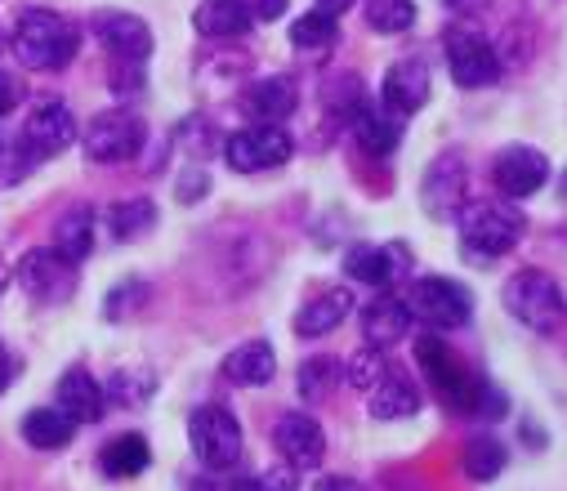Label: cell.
Returning a JSON list of instances; mask_svg holds the SVG:
<instances>
[{
    "instance_id": "cell-16",
    "label": "cell",
    "mask_w": 567,
    "mask_h": 491,
    "mask_svg": "<svg viewBox=\"0 0 567 491\" xmlns=\"http://www.w3.org/2000/svg\"><path fill=\"white\" fill-rule=\"evenodd\" d=\"M492 180H496V188H501L509 202H523V197H532V193L545 188V180H549V156H545L540 147H532V143H509V147L496 156Z\"/></svg>"
},
{
    "instance_id": "cell-28",
    "label": "cell",
    "mask_w": 567,
    "mask_h": 491,
    "mask_svg": "<svg viewBox=\"0 0 567 491\" xmlns=\"http://www.w3.org/2000/svg\"><path fill=\"white\" fill-rule=\"evenodd\" d=\"M367 393H371V402H367L371 420H406V416L420 411V389H415L402 371H393V367H389V376H384L375 389H367Z\"/></svg>"
},
{
    "instance_id": "cell-37",
    "label": "cell",
    "mask_w": 567,
    "mask_h": 491,
    "mask_svg": "<svg viewBox=\"0 0 567 491\" xmlns=\"http://www.w3.org/2000/svg\"><path fill=\"white\" fill-rule=\"evenodd\" d=\"M233 491H296V473H291V464L287 469H264V473H250V478L233 482Z\"/></svg>"
},
{
    "instance_id": "cell-25",
    "label": "cell",
    "mask_w": 567,
    "mask_h": 491,
    "mask_svg": "<svg viewBox=\"0 0 567 491\" xmlns=\"http://www.w3.org/2000/svg\"><path fill=\"white\" fill-rule=\"evenodd\" d=\"M153 464V447L144 433H116L103 451H99V473L112 478V482H125V478H138L148 473Z\"/></svg>"
},
{
    "instance_id": "cell-4",
    "label": "cell",
    "mask_w": 567,
    "mask_h": 491,
    "mask_svg": "<svg viewBox=\"0 0 567 491\" xmlns=\"http://www.w3.org/2000/svg\"><path fill=\"white\" fill-rule=\"evenodd\" d=\"M505 313L514 321H523L527 331L549 336V331H558V321L567 317V295H563V286L545 268H518L505 282Z\"/></svg>"
},
{
    "instance_id": "cell-47",
    "label": "cell",
    "mask_w": 567,
    "mask_h": 491,
    "mask_svg": "<svg viewBox=\"0 0 567 491\" xmlns=\"http://www.w3.org/2000/svg\"><path fill=\"white\" fill-rule=\"evenodd\" d=\"M6 282H10V273H6V268H0V290H6Z\"/></svg>"
},
{
    "instance_id": "cell-19",
    "label": "cell",
    "mask_w": 567,
    "mask_h": 491,
    "mask_svg": "<svg viewBox=\"0 0 567 491\" xmlns=\"http://www.w3.org/2000/svg\"><path fill=\"white\" fill-rule=\"evenodd\" d=\"M54 407H63L76 424H99L107 411V398H103V385L85 367H68L54 385Z\"/></svg>"
},
{
    "instance_id": "cell-14",
    "label": "cell",
    "mask_w": 567,
    "mask_h": 491,
    "mask_svg": "<svg viewBox=\"0 0 567 491\" xmlns=\"http://www.w3.org/2000/svg\"><path fill=\"white\" fill-rule=\"evenodd\" d=\"M272 447L296 473H309L327 460V429L309 411H287L272 424Z\"/></svg>"
},
{
    "instance_id": "cell-38",
    "label": "cell",
    "mask_w": 567,
    "mask_h": 491,
    "mask_svg": "<svg viewBox=\"0 0 567 491\" xmlns=\"http://www.w3.org/2000/svg\"><path fill=\"white\" fill-rule=\"evenodd\" d=\"M144 90V63H116L112 59V94L116 99H130Z\"/></svg>"
},
{
    "instance_id": "cell-39",
    "label": "cell",
    "mask_w": 567,
    "mask_h": 491,
    "mask_svg": "<svg viewBox=\"0 0 567 491\" xmlns=\"http://www.w3.org/2000/svg\"><path fill=\"white\" fill-rule=\"evenodd\" d=\"M23 103V85L10 76V72H0V121L14 116V108Z\"/></svg>"
},
{
    "instance_id": "cell-41",
    "label": "cell",
    "mask_w": 567,
    "mask_h": 491,
    "mask_svg": "<svg viewBox=\"0 0 567 491\" xmlns=\"http://www.w3.org/2000/svg\"><path fill=\"white\" fill-rule=\"evenodd\" d=\"M313 491H367V482H358L349 473H327V478L313 482Z\"/></svg>"
},
{
    "instance_id": "cell-2",
    "label": "cell",
    "mask_w": 567,
    "mask_h": 491,
    "mask_svg": "<svg viewBox=\"0 0 567 491\" xmlns=\"http://www.w3.org/2000/svg\"><path fill=\"white\" fill-rule=\"evenodd\" d=\"M10 50L28 72H63L81 50V28L59 10H23Z\"/></svg>"
},
{
    "instance_id": "cell-43",
    "label": "cell",
    "mask_w": 567,
    "mask_h": 491,
    "mask_svg": "<svg viewBox=\"0 0 567 491\" xmlns=\"http://www.w3.org/2000/svg\"><path fill=\"white\" fill-rule=\"evenodd\" d=\"M14 376H19V358L6 349V340H0V393L14 385Z\"/></svg>"
},
{
    "instance_id": "cell-13",
    "label": "cell",
    "mask_w": 567,
    "mask_h": 491,
    "mask_svg": "<svg viewBox=\"0 0 567 491\" xmlns=\"http://www.w3.org/2000/svg\"><path fill=\"white\" fill-rule=\"evenodd\" d=\"M470 202V175H465V161L456 152H443L430 161V171L420 180V206L430 219H456L461 206Z\"/></svg>"
},
{
    "instance_id": "cell-1",
    "label": "cell",
    "mask_w": 567,
    "mask_h": 491,
    "mask_svg": "<svg viewBox=\"0 0 567 491\" xmlns=\"http://www.w3.org/2000/svg\"><path fill=\"white\" fill-rule=\"evenodd\" d=\"M415 362H420L424 380H430L434 398H439L447 411H456V416H483V420H496V416L509 411L505 398H501V389H492V385L443 340V331H430V336L415 340Z\"/></svg>"
},
{
    "instance_id": "cell-7",
    "label": "cell",
    "mask_w": 567,
    "mask_h": 491,
    "mask_svg": "<svg viewBox=\"0 0 567 491\" xmlns=\"http://www.w3.org/2000/svg\"><path fill=\"white\" fill-rule=\"evenodd\" d=\"M219 152H224V166L233 175H259V171L287 166L291 152H296V139L272 121H255L246 130H233Z\"/></svg>"
},
{
    "instance_id": "cell-26",
    "label": "cell",
    "mask_w": 567,
    "mask_h": 491,
    "mask_svg": "<svg viewBox=\"0 0 567 491\" xmlns=\"http://www.w3.org/2000/svg\"><path fill=\"white\" fill-rule=\"evenodd\" d=\"M246 103H250V112H255L259 121L281 125V121H287V116L300 108V85H296L291 76H259V81L250 85Z\"/></svg>"
},
{
    "instance_id": "cell-8",
    "label": "cell",
    "mask_w": 567,
    "mask_h": 491,
    "mask_svg": "<svg viewBox=\"0 0 567 491\" xmlns=\"http://www.w3.org/2000/svg\"><path fill=\"white\" fill-rule=\"evenodd\" d=\"M443 50H447V72L461 90H487L496 85L501 76V54L496 45L478 32V28H465V23H452L443 32Z\"/></svg>"
},
{
    "instance_id": "cell-18",
    "label": "cell",
    "mask_w": 567,
    "mask_h": 491,
    "mask_svg": "<svg viewBox=\"0 0 567 491\" xmlns=\"http://www.w3.org/2000/svg\"><path fill=\"white\" fill-rule=\"evenodd\" d=\"M349 125H353L362 152H371V156H393L398 143H402V130H406V121L398 112H389L384 103H371V99L358 103V112L349 116Z\"/></svg>"
},
{
    "instance_id": "cell-3",
    "label": "cell",
    "mask_w": 567,
    "mask_h": 491,
    "mask_svg": "<svg viewBox=\"0 0 567 491\" xmlns=\"http://www.w3.org/2000/svg\"><path fill=\"white\" fill-rule=\"evenodd\" d=\"M456 224H461L465 264H483V268L496 264L501 255H509L523 242V228H527V219L505 202H465Z\"/></svg>"
},
{
    "instance_id": "cell-40",
    "label": "cell",
    "mask_w": 567,
    "mask_h": 491,
    "mask_svg": "<svg viewBox=\"0 0 567 491\" xmlns=\"http://www.w3.org/2000/svg\"><path fill=\"white\" fill-rule=\"evenodd\" d=\"M206 188H210V175H206V171H188V175L179 180V202H202Z\"/></svg>"
},
{
    "instance_id": "cell-30",
    "label": "cell",
    "mask_w": 567,
    "mask_h": 491,
    "mask_svg": "<svg viewBox=\"0 0 567 491\" xmlns=\"http://www.w3.org/2000/svg\"><path fill=\"white\" fill-rule=\"evenodd\" d=\"M509 464V447L496 438V433H474L461 451V469L474 478V482H496Z\"/></svg>"
},
{
    "instance_id": "cell-27",
    "label": "cell",
    "mask_w": 567,
    "mask_h": 491,
    "mask_svg": "<svg viewBox=\"0 0 567 491\" xmlns=\"http://www.w3.org/2000/svg\"><path fill=\"white\" fill-rule=\"evenodd\" d=\"M68 264H85L90 250H94V211L90 206H68L54 224V242H50Z\"/></svg>"
},
{
    "instance_id": "cell-11",
    "label": "cell",
    "mask_w": 567,
    "mask_h": 491,
    "mask_svg": "<svg viewBox=\"0 0 567 491\" xmlns=\"http://www.w3.org/2000/svg\"><path fill=\"white\" fill-rule=\"evenodd\" d=\"M19 286L28 290L32 304H45V308H59L72 299L76 290V264H68L54 246H41V250H28L14 268Z\"/></svg>"
},
{
    "instance_id": "cell-48",
    "label": "cell",
    "mask_w": 567,
    "mask_h": 491,
    "mask_svg": "<svg viewBox=\"0 0 567 491\" xmlns=\"http://www.w3.org/2000/svg\"><path fill=\"white\" fill-rule=\"evenodd\" d=\"M0 50H6V32H0Z\"/></svg>"
},
{
    "instance_id": "cell-29",
    "label": "cell",
    "mask_w": 567,
    "mask_h": 491,
    "mask_svg": "<svg viewBox=\"0 0 567 491\" xmlns=\"http://www.w3.org/2000/svg\"><path fill=\"white\" fill-rule=\"evenodd\" d=\"M107 233L112 242H138L157 228V202L153 197H125L116 206H107Z\"/></svg>"
},
{
    "instance_id": "cell-24",
    "label": "cell",
    "mask_w": 567,
    "mask_h": 491,
    "mask_svg": "<svg viewBox=\"0 0 567 491\" xmlns=\"http://www.w3.org/2000/svg\"><path fill=\"white\" fill-rule=\"evenodd\" d=\"M76 420L63 411V407H32L23 420H19V433H23V442L28 447H37V451H63V447H72V438H76Z\"/></svg>"
},
{
    "instance_id": "cell-35",
    "label": "cell",
    "mask_w": 567,
    "mask_h": 491,
    "mask_svg": "<svg viewBox=\"0 0 567 491\" xmlns=\"http://www.w3.org/2000/svg\"><path fill=\"white\" fill-rule=\"evenodd\" d=\"M389 367H393V362L384 358V349H371V345H367V349H358V354L349 358L344 380H349L353 389H362V393H367V389H375V385L389 376Z\"/></svg>"
},
{
    "instance_id": "cell-31",
    "label": "cell",
    "mask_w": 567,
    "mask_h": 491,
    "mask_svg": "<svg viewBox=\"0 0 567 491\" xmlns=\"http://www.w3.org/2000/svg\"><path fill=\"white\" fill-rule=\"evenodd\" d=\"M336 41H340V19H331L322 10H309L291 23V45L300 54H327Z\"/></svg>"
},
{
    "instance_id": "cell-42",
    "label": "cell",
    "mask_w": 567,
    "mask_h": 491,
    "mask_svg": "<svg viewBox=\"0 0 567 491\" xmlns=\"http://www.w3.org/2000/svg\"><path fill=\"white\" fill-rule=\"evenodd\" d=\"M250 10H255V23H277L287 14V0H250Z\"/></svg>"
},
{
    "instance_id": "cell-6",
    "label": "cell",
    "mask_w": 567,
    "mask_h": 491,
    "mask_svg": "<svg viewBox=\"0 0 567 491\" xmlns=\"http://www.w3.org/2000/svg\"><path fill=\"white\" fill-rule=\"evenodd\" d=\"M76 139L85 147V161H94V166H121V161H134L144 152L148 125L130 108H107V112L90 116V125Z\"/></svg>"
},
{
    "instance_id": "cell-45",
    "label": "cell",
    "mask_w": 567,
    "mask_h": 491,
    "mask_svg": "<svg viewBox=\"0 0 567 491\" xmlns=\"http://www.w3.org/2000/svg\"><path fill=\"white\" fill-rule=\"evenodd\" d=\"M447 6H452L456 14H478V10L487 6V0H447Z\"/></svg>"
},
{
    "instance_id": "cell-10",
    "label": "cell",
    "mask_w": 567,
    "mask_h": 491,
    "mask_svg": "<svg viewBox=\"0 0 567 491\" xmlns=\"http://www.w3.org/2000/svg\"><path fill=\"white\" fill-rule=\"evenodd\" d=\"M76 116L63 99H37L23 116V130H19V147L32 152L37 161H50L59 152H68L76 143Z\"/></svg>"
},
{
    "instance_id": "cell-12",
    "label": "cell",
    "mask_w": 567,
    "mask_h": 491,
    "mask_svg": "<svg viewBox=\"0 0 567 491\" xmlns=\"http://www.w3.org/2000/svg\"><path fill=\"white\" fill-rule=\"evenodd\" d=\"M344 273L371 290H393L411 277V246L402 242H384V246H371V242H358L344 250Z\"/></svg>"
},
{
    "instance_id": "cell-44",
    "label": "cell",
    "mask_w": 567,
    "mask_h": 491,
    "mask_svg": "<svg viewBox=\"0 0 567 491\" xmlns=\"http://www.w3.org/2000/svg\"><path fill=\"white\" fill-rule=\"evenodd\" d=\"M313 10H322V14H331V19H340L344 10H353V0H313Z\"/></svg>"
},
{
    "instance_id": "cell-36",
    "label": "cell",
    "mask_w": 567,
    "mask_h": 491,
    "mask_svg": "<svg viewBox=\"0 0 567 491\" xmlns=\"http://www.w3.org/2000/svg\"><path fill=\"white\" fill-rule=\"evenodd\" d=\"M148 304V282L144 277H130V282H116L103 299V317L107 321H125L134 308H144Z\"/></svg>"
},
{
    "instance_id": "cell-22",
    "label": "cell",
    "mask_w": 567,
    "mask_h": 491,
    "mask_svg": "<svg viewBox=\"0 0 567 491\" xmlns=\"http://www.w3.org/2000/svg\"><path fill=\"white\" fill-rule=\"evenodd\" d=\"M224 380L237 385V389H264L272 376H277V354L268 340H246L237 345L228 358H224Z\"/></svg>"
},
{
    "instance_id": "cell-20",
    "label": "cell",
    "mask_w": 567,
    "mask_h": 491,
    "mask_svg": "<svg viewBox=\"0 0 567 491\" xmlns=\"http://www.w3.org/2000/svg\"><path fill=\"white\" fill-rule=\"evenodd\" d=\"M406 331H411V313H406L402 295L380 290V295L362 308V336H367L371 349H393L398 340H406Z\"/></svg>"
},
{
    "instance_id": "cell-32",
    "label": "cell",
    "mask_w": 567,
    "mask_h": 491,
    "mask_svg": "<svg viewBox=\"0 0 567 491\" xmlns=\"http://www.w3.org/2000/svg\"><path fill=\"white\" fill-rule=\"evenodd\" d=\"M344 380V367L336 362V358H305L300 362V376H296V389H300V398L305 402H327L331 393H336V385Z\"/></svg>"
},
{
    "instance_id": "cell-9",
    "label": "cell",
    "mask_w": 567,
    "mask_h": 491,
    "mask_svg": "<svg viewBox=\"0 0 567 491\" xmlns=\"http://www.w3.org/2000/svg\"><path fill=\"white\" fill-rule=\"evenodd\" d=\"M188 442H193V456H197L206 469H215V473H224V469H233V464L241 460V424H237V416H233L228 407H219V402H206V407L193 411V420H188Z\"/></svg>"
},
{
    "instance_id": "cell-17",
    "label": "cell",
    "mask_w": 567,
    "mask_h": 491,
    "mask_svg": "<svg viewBox=\"0 0 567 491\" xmlns=\"http://www.w3.org/2000/svg\"><path fill=\"white\" fill-rule=\"evenodd\" d=\"M430 68H424L420 59H402L384 72V85H380V103L389 112H398L402 121H411L424 103H430Z\"/></svg>"
},
{
    "instance_id": "cell-33",
    "label": "cell",
    "mask_w": 567,
    "mask_h": 491,
    "mask_svg": "<svg viewBox=\"0 0 567 491\" xmlns=\"http://www.w3.org/2000/svg\"><path fill=\"white\" fill-rule=\"evenodd\" d=\"M153 389H157V376H153V371H144V367H121V371H112V380L103 385V398L116 402V407H144V402L153 398Z\"/></svg>"
},
{
    "instance_id": "cell-34",
    "label": "cell",
    "mask_w": 567,
    "mask_h": 491,
    "mask_svg": "<svg viewBox=\"0 0 567 491\" xmlns=\"http://www.w3.org/2000/svg\"><path fill=\"white\" fill-rule=\"evenodd\" d=\"M362 19L380 37H402L415 23V0H362Z\"/></svg>"
},
{
    "instance_id": "cell-23",
    "label": "cell",
    "mask_w": 567,
    "mask_h": 491,
    "mask_svg": "<svg viewBox=\"0 0 567 491\" xmlns=\"http://www.w3.org/2000/svg\"><path fill=\"white\" fill-rule=\"evenodd\" d=\"M353 313V295L344 286H331L322 295H313L300 313H296V336L300 340H318V336H331L336 326Z\"/></svg>"
},
{
    "instance_id": "cell-49",
    "label": "cell",
    "mask_w": 567,
    "mask_h": 491,
    "mask_svg": "<svg viewBox=\"0 0 567 491\" xmlns=\"http://www.w3.org/2000/svg\"><path fill=\"white\" fill-rule=\"evenodd\" d=\"M0 147H6V134H0Z\"/></svg>"
},
{
    "instance_id": "cell-15",
    "label": "cell",
    "mask_w": 567,
    "mask_h": 491,
    "mask_svg": "<svg viewBox=\"0 0 567 491\" xmlns=\"http://www.w3.org/2000/svg\"><path fill=\"white\" fill-rule=\"evenodd\" d=\"M90 28H94L99 45L107 50V59H116V63H148V54H153V28L138 19V14L99 10Z\"/></svg>"
},
{
    "instance_id": "cell-46",
    "label": "cell",
    "mask_w": 567,
    "mask_h": 491,
    "mask_svg": "<svg viewBox=\"0 0 567 491\" xmlns=\"http://www.w3.org/2000/svg\"><path fill=\"white\" fill-rule=\"evenodd\" d=\"M558 193H563V197H567V171H563V180H558Z\"/></svg>"
},
{
    "instance_id": "cell-5",
    "label": "cell",
    "mask_w": 567,
    "mask_h": 491,
    "mask_svg": "<svg viewBox=\"0 0 567 491\" xmlns=\"http://www.w3.org/2000/svg\"><path fill=\"white\" fill-rule=\"evenodd\" d=\"M411 321H424L430 331H461L474 317V299L456 277H415L402 290Z\"/></svg>"
},
{
    "instance_id": "cell-21",
    "label": "cell",
    "mask_w": 567,
    "mask_h": 491,
    "mask_svg": "<svg viewBox=\"0 0 567 491\" xmlns=\"http://www.w3.org/2000/svg\"><path fill=\"white\" fill-rule=\"evenodd\" d=\"M193 28L206 41H233L255 28V10H250V0H202L193 10Z\"/></svg>"
}]
</instances>
